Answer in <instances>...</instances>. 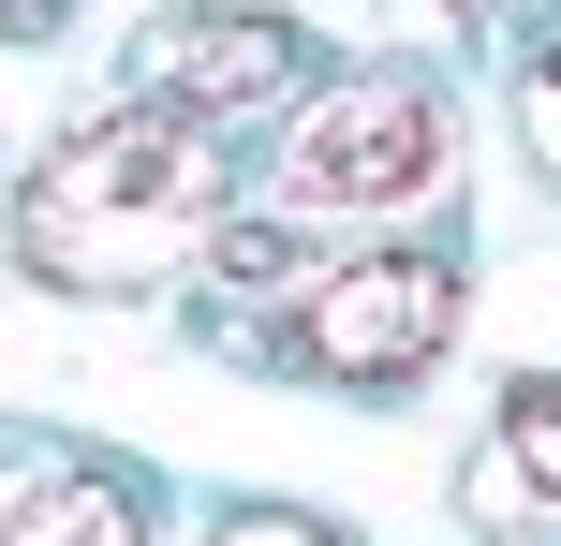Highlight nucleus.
I'll return each mask as SVG.
<instances>
[{"mask_svg":"<svg viewBox=\"0 0 561 546\" xmlns=\"http://www.w3.org/2000/svg\"><path fill=\"white\" fill-rule=\"evenodd\" d=\"M222 193H237L222 133H193V118H163V104H104V118H75V133L30 148L0 236H15L30 281L148 295V281H178V266L222 252Z\"/></svg>","mask_w":561,"mask_h":546,"instance_id":"1","label":"nucleus"},{"mask_svg":"<svg viewBox=\"0 0 561 546\" xmlns=\"http://www.w3.org/2000/svg\"><path fill=\"white\" fill-rule=\"evenodd\" d=\"M458 177V118L428 74H325L296 89V118H280L266 148V222H399V207H444Z\"/></svg>","mask_w":561,"mask_h":546,"instance_id":"2","label":"nucleus"},{"mask_svg":"<svg viewBox=\"0 0 561 546\" xmlns=\"http://www.w3.org/2000/svg\"><path fill=\"white\" fill-rule=\"evenodd\" d=\"M458 295H473V281H458V252H444V236L340 252V266H310V295L280 311V370L340 384V399H399V384H428V370H444Z\"/></svg>","mask_w":561,"mask_h":546,"instance_id":"3","label":"nucleus"},{"mask_svg":"<svg viewBox=\"0 0 561 546\" xmlns=\"http://www.w3.org/2000/svg\"><path fill=\"white\" fill-rule=\"evenodd\" d=\"M296 89H310V45L280 15H148L134 30V104H163V118H193V133H252V118H296Z\"/></svg>","mask_w":561,"mask_h":546,"instance_id":"4","label":"nucleus"},{"mask_svg":"<svg viewBox=\"0 0 561 546\" xmlns=\"http://www.w3.org/2000/svg\"><path fill=\"white\" fill-rule=\"evenodd\" d=\"M473 518L488 532L517 518V546H561V370L503 384V414H488V443H473Z\"/></svg>","mask_w":561,"mask_h":546,"instance_id":"5","label":"nucleus"},{"mask_svg":"<svg viewBox=\"0 0 561 546\" xmlns=\"http://www.w3.org/2000/svg\"><path fill=\"white\" fill-rule=\"evenodd\" d=\"M0 546H148V502L104 458H15L0 473Z\"/></svg>","mask_w":561,"mask_h":546,"instance_id":"6","label":"nucleus"},{"mask_svg":"<svg viewBox=\"0 0 561 546\" xmlns=\"http://www.w3.org/2000/svg\"><path fill=\"white\" fill-rule=\"evenodd\" d=\"M296 295H310V236L296 222H237L207 252V340H237L252 311H296Z\"/></svg>","mask_w":561,"mask_h":546,"instance_id":"7","label":"nucleus"},{"mask_svg":"<svg viewBox=\"0 0 561 546\" xmlns=\"http://www.w3.org/2000/svg\"><path fill=\"white\" fill-rule=\"evenodd\" d=\"M222 546H340V532H310V518H237Z\"/></svg>","mask_w":561,"mask_h":546,"instance_id":"8","label":"nucleus"},{"mask_svg":"<svg viewBox=\"0 0 561 546\" xmlns=\"http://www.w3.org/2000/svg\"><path fill=\"white\" fill-rule=\"evenodd\" d=\"M533 104H547V133H533V148H547V163H561V59H547V74H533Z\"/></svg>","mask_w":561,"mask_h":546,"instance_id":"9","label":"nucleus"},{"mask_svg":"<svg viewBox=\"0 0 561 546\" xmlns=\"http://www.w3.org/2000/svg\"><path fill=\"white\" fill-rule=\"evenodd\" d=\"M0 30H59V0H0Z\"/></svg>","mask_w":561,"mask_h":546,"instance_id":"10","label":"nucleus"}]
</instances>
